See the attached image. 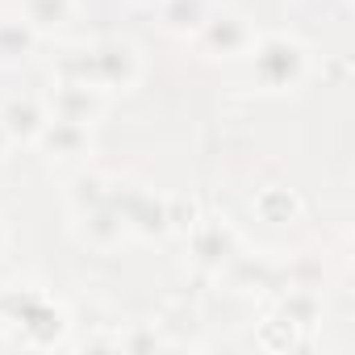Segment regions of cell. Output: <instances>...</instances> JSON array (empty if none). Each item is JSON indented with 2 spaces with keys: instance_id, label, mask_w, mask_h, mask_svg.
Instances as JSON below:
<instances>
[{
  "instance_id": "obj_6",
  "label": "cell",
  "mask_w": 355,
  "mask_h": 355,
  "mask_svg": "<svg viewBox=\"0 0 355 355\" xmlns=\"http://www.w3.org/2000/svg\"><path fill=\"white\" fill-rule=\"evenodd\" d=\"M67 13H71L67 0H26V26L34 30H55L67 21Z\"/></svg>"
},
{
  "instance_id": "obj_7",
  "label": "cell",
  "mask_w": 355,
  "mask_h": 355,
  "mask_svg": "<svg viewBox=\"0 0 355 355\" xmlns=\"http://www.w3.org/2000/svg\"><path fill=\"white\" fill-rule=\"evenodd\" d=\"M30 26L26 21H13V17H5L0 21V59H17V55H26L30 51Z\"/></svg>"
},
{
  "instance_id": "obj_5",
  "label": "cell",
  "mask_w": 355,
  "mask_h": 355,
  "mask_svg": "<svg viewBox=\"0 0 355 355\" xmlns=\"http://www.w3.org/2000/svg\"><path fill=\"white\" fill-rule=\"evenodd\" d=\"M92 109H96V101H92L88 84L67 80V84H63V92H59V101H55V113H59V117H71V121H88V117H92Z\"/></svg>"
},
{
  "instance_id": "obj_3",
  "label": "cell",
  "mask_w": 355,
  "mask_h": 355,
  "mask_svg": "<svg viewBox=\"0 0 355 355\" xmlns=\"http://www.w3.org/2000/svg\"><path fill=\"white\" fill-rule=\"evenodd\" d=\"M0 125L9 130V138H38L46 117H42V109L34 101H9L5 113H0Z\"/></svg>"
},
{
  "instance_id": "obj_10",
  "label": "cell",
  "mask_w": 355,
  "mask_h": 355,
  "mask_svg": "<svg viewBox=\"0 0 355 355\" xmlns=\"http://www.w3.org/2000/svg\"><path fill=\"white\" fill-rule=\"evenodd\" d=\"M0 243H5V234H0Z\"/></svg>"
},
{
  "instance_id": "obj_8",
  "label": "cell",
  "mask_w": 355,
  "mask_h": 355,
  "mask_svg": "<svg viewBox=\"0 0 355 355\" xmlns=\"http://www.w3.org/2000/svg\"><path fill=\"white\" fill-rule=\"evenodd\" d=\"M184 17L197 21V0H180V5L171 9V21H175V26H184Z\"/></svg>"
},
{
  "instance_id": "obj_1",
  "label": "cell",
  "mask_w": 355,
  "mask_h": 355,
  "mask_svg": "<svg viewBox=\"0 0 355 355\" xmlns=\"http://www.w3.org/2000/svg\"><path fill=\"white\" fill-rule=\"evenodd\" d=\"M301 71H305V51L288 38H268L255 51V76L263 88H288L301 80Z\"/></svg>"
},
{
  "instance_id": "obj_9",
  "label": "cell",
  "mask_w": 355,
  "mask_h": 355,
  "mask_svg": "<svg viewBox=\"0 0 355 355\" xmlns=\"http://www.w3.org/2000/svg\"><path fill=\"white\" fill-rule=\"evenodd\" d=\"M5 142H9V130H5V125H0V150H5Z\"/></svg>"
},
{
  "instance_id": "obj_2",
  "label": "cell",
  "mask_w": 355,
  "mask_h": 355,
  "mask_svg": "<svg viewBox=\"0 0 355 355\" xmlns=\"http://www.w3.org/2000/svg\"><path fill=\"white\" fill-rule=\"evenodd\" d=\"M42 138H46V146L55 155L71 159V155H80L88 146V125L84 121H71V117H59V121H46L42 125Z\"/></svg>"
},
{
  "instance_id": "obj_4",
  "label": "cell",
  "mask_w": 355,
  "mask_h": 355,
  "mask_svg": "<svg viewBox=\"0 0 355 355\" xmlns=\"http://www.w3.org/2000/svg\"><path fill=\"white\" fill-rule=\"evenodd\" d=\"M205 38H209V46L214 51H222V55H239L243 46H247V26H243V17H214L209 21V30H205Z\"/></svg>"
}]
</instances>
